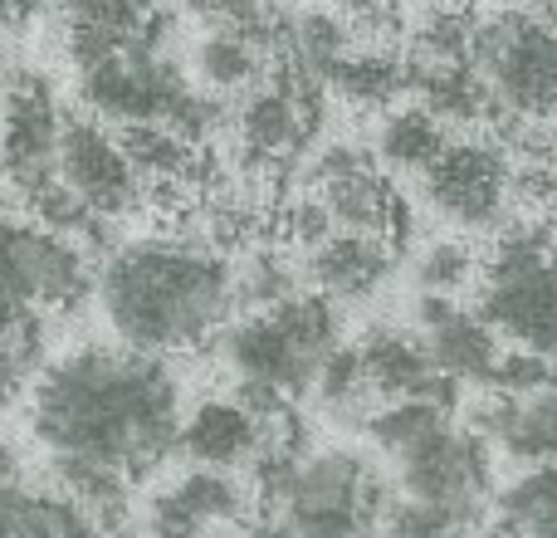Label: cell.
I'll list each match as a JSON object with an SVG mask.
<instances>
[{"instance_id":"obj_1","label":"cell","mask_w":557,"mask_h":538,"mask_svg":"<svg viewBox=\"0 0 557 538\" xmlns=\"http://www.w3.org/2000/svg\"><path fill=\"white\" fill-rule=\"evenodd\" d=\"M182 382L172 363L123 343H84L35 377L29 436L49 461H84L127 485L162 470L182 445Z\"/></svg>"},{"instance_id":"obj_2","label":"cell","mask_w":557,"mask_h":538,"mask_svg":"<svg viewBox=\"0 0 557 538\" xmlns=\"http://www.w3.org/2000/svg\"><path fill=\"white\" fill-rule=\"evenodd\" d=\"M94 298L123 347L196 353L235 323V265L186 235H137L103 255Z\"/></svg>"},{"instance_id":"obj_3","label":"cell","mask_w":557,"mask_h":538,"mask_svg":"<svg viewBox=\"0 0 557 538\" xmlns=\"http://www.w3.org/2000/svg\"><path fill=\"white\" fill-rule=\"evenodd\" d=\"M343 347V318L337 304L313 289L284 298L260 314H240L221 333V357L240 387H260L278 402L313 396L327 357Z\"/></svg>"},{"instance_id":"obj_4","label":"cell","mask_w":557,"mask_h":538,"mask_svg":"<svg viewBox=\"0 0 557 538\" xmlns=\"http://www.w3.org/2000/svg\"><path fill=\"white\" fill-rule=\"evenodd\" d=\"M470 304L504 347L557 363V241L543 225L509 221L484 255Z\"/></svg>"},{"instance_id":"obj_5","label":"cell","mask_w":557,"mask_h":538,"mask_svg":"<svg viewBox=\"0 0 557 538\" xmlns=\"http://www.w3.org/2000/svg\"><path fill=\"white\" fill-rule=\"evenodd\" d=\"M470 69L494 103V127L557 123V25L529 5H504L474 20Z\"/></svg>"},{"instance_id":"obj_6","label":"cell","mask_w":557,"mask_h":538,"mask_svg":"<svg viewBox=\"0 0 557 538\" xmlns=\"http://www.w3.org/2000/svg\"><path fill=\"white\" fill-rule=\"evenodd\" d=\"M392 494V475L367 451L327 445L298 461L274 514L308 538H382Z\"/></svg>"},{"instance_id":"obj_7","label":"cell","mask_w":557,"mask_h":538,"mask_svg":"<svg viewBox=\"0 0 557 538\" xmlns=\"http://www.w3.org/2000/svg\"><path fill=\"white\" fill-rule=\"evenodd\" d=\"M392 490L406 500L435 504V510L455 514L465 529H480L494 514V451L470 421L445 416L441 426L392 455Z\"/></svg>"},{"instance_id":"obj_8","label":"cell","mask_w":557,"mask_h":538,"mask_svg":"<svg viewBox=\"0 0 557 538\" xmlns=\"http://www.w3.org/2000/svg\"><path fill=\"white\" fill-rule=\"evenodd\" d=\"M435 221L465 235H499L519 206L513 157L499 137H450L445 152L416 176Z\"/></svg>"},{"instance_id":"obj_9","label":"cell","mask_w":557,"mask_h":538,"mask_svg":"<svg viewBox=\"0 0 557 538\" xmlns=\"http://www.w3.org/2000/svg\"><path fill=\"white\" fill-rule=\"evenodd\" d=\"M78 94L88 113L113 127H172L196 84L172 64L166 45H123L78 64Z\"/></svg>"},{"instance_id":"obj_10","label":"cell","mask_w":557,"mask_h":538,"mask_svg":"<svg viewBox=\"0 0 557 538\" xmlns=\"http://www.w3.org/2000/svg\"><path fill=\"white\" fill-rule=\"evenodd\" d=\"M98 284L88 250L35 216H0V298L39 314H69Z\"/></svg>"},{"instance_id":"obj_11","label":"cell","mask_w":557,"mask_h":538,"mask_svg":"<svg viewBox=\"0 0 557 538\" xmlns=\"http://www.w3.org/2000/svg\"><path fill=\"white\" fill-rule=\"evenodd\" d=\"M59 133L64 108L45 74H15L0 88V182L35 201L59 182Z\"/></svg>"},{"instance_id":"obj_12","label":"cell","mask_w":557,"mask_h":538,"mask_svg":"<svg viewBox=\"0 0 557 538\" xmlns=\"http://www.w3.org/2000/svg\"><path fill=\"white\" fill-rule=\"evenodd\" d=\"M313 196L323 201L333 231L376 235V241H401L406 206L396 182L376 167L372 147L357 143H327L313 157Z\"/></svg>"},{"instance_id":"obj_13","label":"cell","mask_w":557,"mask_h":538,"mask_svg":"<svg viewBox=\"0 0 557 538\" xmlns=\"http://www.w3.org/2000/svg\"><path fill=\"white\" fill-rule=\"evenodd\" d=\"M59 182L98 216L113 225L117 216L137 211L147 196L137 167L127 162L123 137L113 123L94 113H64V133H59Z\"/></svg>"},{"instance_id":"obj_14","label":"cell","mask_w":557,"mask_h":538,"mask_svg":"<svg viewBox=\"0 0 557 538\" xmlns=\"http://www.w3.org/2000/svg\"><path fill=\"white\" fill-rule=\"evenodd\" d=\"M411 328L425 343L431 363L441 367L455 387H490L494 367H499V357H504V343L480 318L474 304H465V298H441V294H416Z\"/></svg>"},{"instance_id":"obj_15","label":"cell","mask_w":557,"mask_h":538,"mask_svg":"<svg viewBox=\"0 0 557 538\" xmlns=\"http://www.w3.org/2000/svg\"><path fill=\"white\" fill-rule=\"evenodd\" d=\"M255 514V494L240 475L191 465L147 504L152 538H206L211 529H245Z\"/></svg>"},{"instance_id":"obj_16","label":"cell","mask_w":557,"mask_h":538,"mask_svg":"<svg viewBox=\"0 0 557 538\" xmlns=\"http://www.w3.org/2000/svg\"><path fill=\"white\" fill-rule=\"evenodd\" d=\"M357 357H362V372L372 382L376 402H441L455 412L460 402V387L431 363L425 343L416 338V328L401 323H372L362 338H352Z\"/></svg>"},{"instance_id":"obj_17","label":"cell","mask_w":557,"mask_h":538,"mask_svg":"<svg viewBox=\"0 0 557 538\" xmlns=\"http://www.w3.org/2000/svg\"><path fill=\"white\" fill-rule=\"evenodd\" d=\"M470 426L490 441V451H499L519 470L557 465V387L533 396L484 392L470 406Z\"/></svg>"},{"instance_id":"obj_18","label":"cell","mask_w":557,"mask_h":538,"mask_svg":"<svg viewBox=\"0 0 557 538\" xmlns=\"http://www.w3.org/2000/svg\"><path fill=\"white\" fill-rule=\"evenodd\" d=\"M396 274V245L376 241V235H352V231H333L304 250V279L313 294L343 304H367L376 298Z\"/></svg>"},{"instance_id":"obj_19","label":"cell","mask_w":557,"mask_h":538,"mask_svg":"<svg viewBox=\"0 0 557 538\" xmlns=\"http://www.w3.org/2000/svg\"><path fill=\"white\" fill-rule=\"evenodd\" d=\"M264 431H270V421H260L245 402L206 396L182 421V445L176 451L191 465H201V470L235 475V470H250V461L264 451Z\"/></svg>"},{"instance_id":"obj_20","label":"cell","mask_w":557,"mask_h":538,"mask_svg":"<svg viewBox=\"0 0 557 538\" xmlns=\"http://www.w3.org/2000/svg\"><path fill=\"white\" fill-rule=\"evenodd\" d=\"M166 10L162 0H69L64 35L74 64L108 54L123 45H166Z\"/></svg>"},{"instance_id":"obj_21","label":"cell","mask_w":557,"mask_h":538,"mask_svg":"<svg viewBox=\"0 0 557 538\" xmlns=\"http://www.w3.org/2000/svg\"><path fill=\"white\" fill-rule=\"evenodd\" d=\"M450 137L455 133L431 113V108L401 103V108H392V113L382 118V127H376L372 157H376V167H382L386 176H421L425 167L445 152Z\"/></svg>"},{"instance_id":"obj_22","label":"cell","mask_w":557,"mask_h":538,"mask_svg":"<svg viewBox=\"0 0 557 538\" xmlns=\"http://www.w3.org/2000/svg\"><path fill=\"white\" fill-rule=\"evenodd\" d=\"M270 69H274V59L255 39H245L240 29H206L191 54V84L225 98V94L260 88L270 78Z\"/></svg>"},{"instance_id":"obj_23","label":"cell","mask_w":557,"mask_h":538,"mask_svg":"<svg viewBox=\"0 0 557 538\" xmlns=\"http://www.w3.org/2000/svg\"><path fill=\"white\" fill-rule=\"evenodd\" d=\"M490 538H557V465L519 470L494 494Z\"/></svg>"},{"instance_id":"obj_24","label":"cell","mask_w":557,"mask_h":538,"mask_svg":"<svg viewBox=\"0 0 557 538\" xmlns=\"http://www.w3.org/2000/svg\"><path fill=\"white\" fill-rule=\"evenodd\" d=\"M327 94H337L352 108H401V98H411L406 88V59L392 54L386 45H352V54L333 69Z\"/></svg>"},{"instance_id":"obj_25","label":"cell","mask_w":557,"mask_h":538,"mask_svg":"<svg viewBox=\"0 0 557 538\" xmlns=\"http://www.w3.org/2000/svg\"><path fill=\"white\" fill-rule=\"evenodd\" d=\"M313 402H318V412L333 416V421H343V426L347 421L352 426L372 421V412L382 402H376L372 382H367V372H362V357H357L352 343H343L333 357H327L323 377H318V387H313Z\"/></svg>"},{"instance_id":"obj_26","label":"cell","mask_w":557,"mask_h":538,"mask_svg":"<svg viewBox=\"0 0 557 538\" xmlns=\"http://www.w3.org/2000/svg\"><path fill=\"white\" fill-rule=\"evenodd\" d=\"M480 255L470 250V241L460 235H441L431 241L411 265L416 294H441V298H465L474 294V279H480Z\"/></svg>"},{"instance_id":"obj_27","label":"cell","mask_w":557,"mask_h":538,"mask_svg":"<svg viewBox=\"0 0 557 538\" xmlns=\"http://www.w3.org/2000/svg\"><path fill=\"white\" fill-rule=\"evenodd\" d=\"M294 294H304V289H298V269L278 250H255L250 260L235 269V308H245V314L274 308Z\"/></svg>"},{"instance_id":"obj_28","label":"cell","mask_w":557,"mask_h":538,"mask_svg":"<svg viewBox=\"0 0 557 538\" xmlns=\"http://www.w3.org/2000/svg\"><path fill=\"white\" fill-rule=\"evenodd\" d=\"M25 529H29V538H113V529H103L84 504L69 500L54 485H49V490H29Z\"/></svg>"},{"instance_id":"obj_29","label":"cell","mask_w":557,"mask_h":538,"mask_svg":"<svg viewBox=\"0 0 557 538\" xmlns=\"http://www.w3.org/2000/svg\"><path fill=\"white\" fill-rule=\"evenodd\" d=\"M557 387V363L539 353H519V347H504L499 367H494L490 387L484 392H499V396H533V392H548Z\"/></svg>"},{"instance_id":"obj_30","label":"cell","mask_w":557,"mask_h":538,"mask_svg":"<svg viewBox=\"0 0 557 538\" xmlns=\"http://www.w3.org/2000/svg\"><path fill=\"white\" fill-rule=\"evenodd\" d=\"M45 314L39 308H25L15 304V298H0V343L15 347L25 363H35L39 357V343H45Z\"/></svg>"},{"instance_id":"obj_31","label":"cell","mask_w":557,"mask_h":538,"mask_svg":"<svg viewBox=\"0 0 557 538\" xmlns=\"http://www.w3.org/2000/svg\"><path fill=\"white\" fill-rule=\"evenodd\" d=\"M29 367L35 363H25V357L15 353V347H5L0 343V412H10V406L25 396V387H29Z\"/></svg>"},{"instance_id":"obj_32","label":"cell","mask_w":557,"mask_h":538,"mask_svg":"<svg viewBox=\"0 0 557 538\" xmlns=\"http://www.w3.org/2000/svg\"><path fill=\"white\" fill-rule=\"evenodd\" d=\"M25 485H0V538H29L25 529Z\"/></svg>"},{"instance_id":"obj_33","label":"cell","mask_w":557,"mask_h":538,"mask_svg":"<svg viewBox=\"0 0 557 538\" xmlns=\"http://www.w3.org/2000/svg\"><path fill=\"white\" fill-rule=\"evenodd\" d=\"M240 538H308V534H298L294 524H284L278 514H260V519L245 524V534H240Z\"/></svg>"},{"instance_id":"obj_34","label":"cell","mask_w":557,"mask_h":538,"mask_svg":"<svg viewBox=\"0 0 557 538\" xmlns=\"http://www.w3.org/2000/svg\"><path fill=\"white\" fill-rule=\"evenodd\" d=\"M54 0H0V25H20V20H35L39 10H49Z\"/></svg>"},{"instance_id":"obj_35","label":"cell","mask_w":557,"mask_h":538,"mask_svg":"<svg viewBox=\"0 0 557 538\" xmlns=\"http://www.w3.org/2000/svg\"><path fill=\"white\" fill-rule=\"evenodd\" d=\"M529 10L533 15H543L548 25H557V0H529Z\"/></svg>"}]
</instances>
